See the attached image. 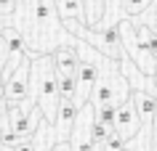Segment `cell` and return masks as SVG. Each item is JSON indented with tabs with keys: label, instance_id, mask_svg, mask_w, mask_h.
Wrapping results in <instances>:
<instances>
[{
	"label": "cell",
	"instance_id": "cell-1",
	"mask_svg": "<svg viewBox=\"0 0 157 151\" xmlns=\"http://www.w3.org/2000/svg\"><path fill=\"white\" fill-rule=\"evenodd\" d=\"M35 88H37V106L43 111V119L45 122H56L61 95H59V74H56L51 53H45L43 59H37V67H35Z\"/></svg>",
	"mask_w": 157,
	"mask_h": 151
},
{
	"label": "cell",
	"instance_id": "cell-2",
	"mask_svg": "<svg viewBox=\"0 0 157 151\" xmlns=\"http://www.w3.org/2000/svg\"><path fill=\"white\" fill-rule=\"evenodd\" d=\"M43 56H45V53L29 50L27 59L19 64L16 72L3 80V98H6V103L19 106V103H27V101H29V61H37V59H43Z\"/></svg>",
	"mask_w": 157,
	"mask_h": 151
},
{
	"label": "cell",
	"instance_id": "cell-3",
	"mask_svg": "<svg viewBox=\"0 0 157 151\" xmlns=\"http://www.w3.org/2000/svg\"><path fill=\"white\" fill-rule=\"evenodd\" d=\"M141 119L139 114H136V109H133L131 98L125 101V103H120L117 106V119H115V133L123 138V141H131V138H136V135L141 133Z\"/></svg>",
	"mask_w": 157,
	"mask_h": 151
},
{
	"label": "cell",
	"instance_id": "cell-4",
	"mask_svg": "<svg viewBox=\"0 0 157 151\" xmlns=\"http://www.w3.org/2000/svg\"><path fill=\"white\" fill-rule=\"evenodd\" d=\"M53 56V67H56L59 77H77V67H80V56L75 45H56L51 50Z\"/></svg>",
	"mask_w": 157,
	"mask_h": 151
},
{
	"label": "cell",
	"instance_id": "cell-5",
	"mask_svg": "<svg viewBox=\"0 0 157 151\" xmlns=\"http://www.w3.org/2000/svg\"><path fill=\"white\" fill-rule=\"evenodd\" d=\"M131 103L136 114H139L141 125H155L157 119V98L155 95H149L144 90H131Z\"/></svg>",
	"mask_w": 157,
	"mask_h": 151
},
{
	"label": "cell",
	"instance_id": "cell-6",
	"mask_svg": "<svg viewBox=\"0 0 157 151\" xmlns=\"http://www.w3.org/2000/svg\"><path fill=\"white\" fill-rule=\"evenodd\" d=\"M77 114H80V109H77L75 103L61 101V103H59V114H56V133L59 135H72V127H75V122H77Z\"/></svg>",
	"mask_w": 157,
	"mask_h": 151
},
{
	"label": "cell",
	"instance_id": "cell-7",
	"mask_svg": "<svg viewBox=\"0 0 157 151\" xmlns=\"http://www.w3.org/2000/svg\"><path fill=\"white\" fill-rule=\"evenodd\" d=\"M56 11L61 13V21H77V24L85 27L83 0H56Z\"/></svg>",
	"mask_w": 157,
	"mask_h": 151
},
{
	"label": "cell",
	"instance_id": "cell-8",
	"mask_svg": "<svg viewBox=\"0 0 157 151\" xmlns=\"http://www.w3.org/2000/svg\"><path fill=\"white\" fill-rule=\"evenodd\" d=\"M32 19L37 24H53V19H56V0H32Z\"/></svg>",
	"mask_w": 157,
	"mask_h": 151
},
{
	"label": "cell",
	"instance_id": "cell-9",
	"mask_svg": "<svg viewBox=\"0 0 157 151\" xmlns=\"http://www.w3.org/2000/svg\"><path fill=\"white\" fill-rule=\"evenodd\" d=\"M104 5L107 0H83V8H85V27L88 29H101V19H104Z\"/></svg>",
	"mask_w": 157,
	"mask_h": 151
},
{
	"label": "cell",
	"instance_id": "cell-10",
	"mask_svg": "<svg viewBox=\"0 0 157 151\" xmlns=\"http://www.w3.org/2000/svg\"><path fill=\"white\" fill-rule=\"evenodd\" d=\"M59 95H61V101L75 103L77 101V80L75 77H59Z\"/></svg>",
	"mask_w": 157,
	"mask_h": 151
},
{
	"label": "cell",
	"instance_id": "cell-11",
	"mask_svg": "<svg viewBox=\"0 0 157 151\" xmlns=\"http://www.w3.org/2000/svg\"><path fill=\"white\" fill-rule=\"evenodd\" d=\"M155 3L157 0H123V11H125V16H139L147 8H152Z\"/></svg>",
	"mask_w": 157,
	"mask_h": 151
},
{
	"label": "cell",
	"instance_id": "cell-12",
	"mask_svg": "<svg viewBox=\"0 0 157 151\" xmlns=\"http://www.w3.org/2000/svg\"><path fill=\"white\" fill-rule=\"evenodd\" d=\"M109 135H112V127L101 125L99 119H93V125H91V141H93V146H104Z\"/></svg>",
	"mask_w": 157,
	"mask_h": 151
},
{
	"label": "cell",
	"instance_id": "cell-13",
	"mask_svg": "<svg viewBox=\"0 0 157 151\" xmlns=\"http://www.w3.org/2000/svg\"><path fill=\"white\" fill-rule=\"evenodd\" d=\"M96 119H99L101 125H107L115 130V119H117V106L115 103H107V106H99L96 109Z\"/></svg>",
	"mask_w": 157,
	"mask_h": 151
},
{
	"label": "cell",
	"instance_id": "cell-14",
	"mask_svg": "<svg viewBox=\"0 0 157 151\" xmlns=\"http://www.w3.org/2000/svg\"><path fill=\"white\" fill-rule=\"evenodd\" d=\"M101 151H125V141L115 133V130H112V135H109V138H107V143L101 146Z\"/></svg>",
	"mask_w": 157,
	"mask_h": 151
},
{
	"label": "cell",
	"instance_id": "cell-15",
	"mask_svg": "<svg viewBox=\"0 0 157 151\" xmlns=\"http://www.w3.org/2000/svg\"><path fill=\"white\" fill-rule=\"evenodd\" d=\"M19 5V0H0V16H8V13H13Z\"/></svg>",
	"mask_w": 157,
	"mask_h": 151
},
{
	"label": "cell",
	"instance_id": "cell-16",
	"mask_svg": "<svg viewBox=\"0 0 157 151\" xmlns=\"http://www.w3.org/2000/svg\"><path fill=\"white\" fill-rule=\"evenodd\" d=\"M51 151H75V149H72V141H56L51 146Z\"/></svg>",
	"mask_w": 157,
	"mask_h": 151
},
{
	"label": "cell",
	"instance_id": "cell-17",
	"mask_svg": "<svg viewBox=\"0 0 157 151\" xmlns=\"http://www.w3.org/2000/svg\"><path fill=\"white\" fill-rule=\"evenodd\" d=\"M149 149V141H141V143H131V146H125V151H147Z\"/></svg>",
	"mask_w": 157,
	"mask_h": 151
},
{
	"label": "cell",
	"instance_id": "cell-18",
	"mask_svg": "<svg viewBox=\"0 0 157 151\" xmlns=\"http://www.w3.org/2000/svg\"><path fill=\"white\" fill-rule=\"evenodd\" d=\"M13 151H37V149H35L32 141H24V143H19V146H13Z\"/></svg>",
	"mask_w": 157,
	"mask_h": 151
},
{
	"label": "cell",
	"instance_id": "cell-19",
	"mask_svg": "<svg viewBox=\"0 0 157 151\" xmlns=\"http://www.w3.org/2000/svg\"><path fill=\"white\" fill-rule=\"evenodd\" d=\"M0 151H3V149H0Z\"/></svg>",
	"mask_w": 157,
	"mask_h": 151
}]
</instances>
